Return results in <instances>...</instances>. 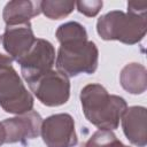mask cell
I'll return each instance as SVG.
<instances>
[{
    "instance_id": "15",
    "label": "cell",
    "mask_w": 147,
    "mask_h": 147,
    "mask_svg": "<svg viewBox=\"0 0 147 147\" xmlns=\"http://www.w3.org/2000/svg\"><path fill=\"white\" fill-rule=\"evenodd\" d=\"M103 2L100 0H92V1H77L76 7L77 10L87 16V17H94L99 14V11L102 8Z\"/></svg>"
},
{
    "instance_id": "16",
    "label": "cell",
    "mask_w": 147,
    "mask_h": 147,
    "mask_svg": "<svg viewBox=\"0 0 147 147\" xmlns=\"http://www.w3.org/2000/svg\"><path fill=\"white\" fill-rule=\"evenodd\" d=\"M127 11L136 15H146L147 1H130L127 2Z\"/></svg>"
},
{
    "instance_id": "11",
    "label": "cell",
    "mask_w": 147,
    "mask_h": 147,
    "mask_svg": "<svg viewBox=\"0 0 147 147\" xmlns=\"http://www.w3.org/2000/svg\"><path fill=\"white\" fill-rule=\"evenodd\" d=\"M41 13L40 1L15 0L6 3L2 10V18L6 25H15L30 22L32 17Z\"/></svg>"
},
{
    "instance_id": "17",
    "label": "cell",
    "mask_w": 147,
    "mask_h": 147,
    "mask_svg": "<svg viewBox=\"0 0 147 147\" xmlns=\"http://www.w3.org/2000/svg\"><path fill=\"white\" fill-rule=\"evenodd\" d=\"M6 144V133H5V129L2 125V122H0V146Z\"/></svg>"
},
{
    "instance_id": "5",
    "label": "cell",
    "mask_w": 147,
    "mask_h": 147,
    "mask_svg": "<svg viewBox=\"0 0 147 147\" xmlns=\"http://www.w3.org/2000/svg\"><path fill=\"white\" fill-rule=\"evenodd\" d=\"M36 98L47 107H57L70 98L69 78L59 70H49L28 83Z\"/></svg>"
},
{
    "instance_id": "12",
    "label": "cell",
    "mask_w": 147,
    "mask_h": 147,
    "mask_svg": "<svg viewBox=\"0 0 147 147\" xmlns=\"http://www.w3.org/2000/svg\"><path fill=\"white\" fill-rule=\"evenodd\" d=\"M122 87L131 94H141L147 88V70L140 63L126 64L119 74Z\"/></svg>"
},
{
    "instance_id": "10",
    "label": "cell",
    "mask_w": 147,
    "mask_h": 147,
    "mask_svg": "<svg viewBox=\"0 0 147 147\" xmlns=\"http://www.w3.org/2000/svg\"><path fill=\"white\" fill-rule=\"evenodd\" d=\"M122 129L126 139L137 147L147 145V110L142 106L126 108L121 117Z\"/></svg>"
},
{
    "instance_id": "13",
    "label": "cell",
    "mask_w": 147,
    "mask_h": 147,
    "mask_svg": "<svg viewBox=\"0 0 147 147\" xmlns=\"http://www.w3.org/2000/svg\"><path fill=\"white\" fill-rule=\"evenodd\" d=\"M76 7L75 1L68 0H42L40 1L41 13L49 20H61L68 16Z\"/></svg>"
},
{
    "instance_id": "14",
    "label": "cell",
    "mask_w": 147,
    "mask_h": 147,
    "mask_svg": "<svg viewBox=\"0 0 147 147\" xmlns=\"http://www.w3.org/2000/svg\"><path fill=\"white\" fill-rule=\"evenodd\" d=\"M82 147H130L124 145L113 131L98 130L95 131Z\"/></svg>"
},
{
    "instance_id": "7",
    "label": "cell",
    "mask_w": 147,
    "mask_h": 147,
    "mask_svg": "<svg viewBox=\"0 0 147 147\" xmlns=\"http://www.w3.org/2000/svg\"><path fill=\"white\" fill-rule=\"evenodd\" d=\"M21 74L26 83L52 70L55 64V48L46 39L38 38L30 52L18 62Z\"/></svg>"
},
{
    "instance_id": "4",
    "label": "cell",
    "mask_w": 147,
    "mask_h": 147,
    "mask_svg": "<svg viewBox=\"0 0 147 147\" xmlns=\"http://www.w3.org/2000/svg\"><path fill=\"white\" fill-rule=\"evenodd\" d=\"M0 107L9 114L33 110V96L13 67V60L0 53Z\"/></svg>"
},
{
    "instance_id": "8",
    "label": "cell",
    "mask_w": 147,
    "mask_h": 147,
    "mask_svg": "<svg viewBox=\"0 0 147 147\" xmlns=\"http://www.w3.org/2000/svg\"><path fill=\"white\" fill-rule=\"evenodd\" d=\"M41 124L42 118L34 110L2 121L6 144H24L26 140L37 138L40 134Z\"/></svg>"
},
{
    "instance_id": "2",
    "label": "cell",
    "mask_w": 147,
    "mask_h": 147,
    "mask_svg": "<svg viewBox=\"0 0 147 147\" xmlns=\"http://www.w3.org/2000/svg\"><path fill=\"white\" fill-rule=\"evenodd\" d=\"M79 98L84 116L99 130L117 129L119 119L127 108L126 101L122 96L109 94L100 84L84 86Z\"/></svg>"
},
{
    "instance_id": "9",
    "label": "cell",
    "mask_w": 147,
    "mask_h": 147,
    "mask_svg": "<svg viewBox=\"0 0 147 147\" xmlns=\"http://www.w3.org/2000/svg\"><path fill=\"white\" fill-rule=\"evenodd\" d=\"M37 38L34 37L30 22L6 25L2 34V46L11 60L17 63L30 52Z\"/></svg>"
},
{
    "instance_id": "1",
    "label": "cell",
    "mask_w": 147,
    "mask_h": 147,
    "mask_svg": "<svg viewBox=\"0 0 147 147\" xmlns=\"http://www.w3.org/2000/svg\"><path fill=\"white\" fill-rule=\"evenodd\" d=\"M55 37L60 42L55 61L60 72L68 78L95 72L99 63V49L93 41L87 39L84 25L75 21L63 23L57 28Z\"/></svg>"
},
{
    "instance_id": "3",
    "label": "cell",
    "mask_w": 147,
    "mask_h": 147,
    "mask_svg": "<svg viewBox=\"0 0 147 147\" xmlns=\"http://www.w3.org/2000/svg\"><path fill=\"white\" fill-rule=\"evenodd\" d=\"M147 31V15L111 10L98 18L96 32L103 40H117L126 45L140 42Z\"/></svg>"
},
{
    "instance_id": "6",
    "label": "cell",
    "mask_w": 147,
    "mask_h": 147,
    "mask_svg": "<svg viewBox=\"0 0 147 147\" xmlns=\"http://www.w3.org/2000/svg\"><path fill=\"white\" fill-rule=\"evenodd\" d=\"M40 134L47 147H75L78 138L71 115L61 113L42 121Z\"/></svg>"
}]
</instances>
